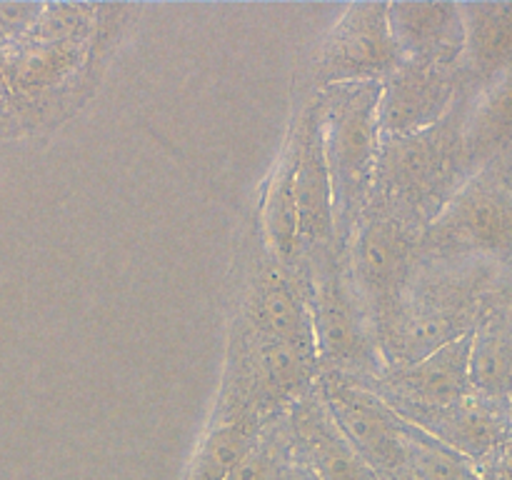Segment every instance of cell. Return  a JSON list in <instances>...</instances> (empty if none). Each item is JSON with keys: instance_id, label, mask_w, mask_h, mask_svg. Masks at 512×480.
Listing matches in <instances>:
<instances>
[{"instance_id": "6da1fadb", "label": "cell", "mask_w": 512, "mask_h": 480, "mask_svg": "<svg viewBox=\"0 0 512 480\" xmlns=\"http://www.w3.org/2000/svg\"><path fill=\"white\" fill-rule=\"evenodd\" d=\"M510 278V263L420 260L398 308L375 330L385 365H405L473 333L485 298Z\"/></svg>"}, {"instance_id": "7a4b0ae2", "label": "cell", "mask_w": 512, "mask_h": 480, "mask_svg": "<svg viewBox=\"0 0 512 480\" xmlns=\"http://www.w3.org/2000/svg\"><path fill=\"white\" fill-rule=\"evenodd\" d=\"M465 103L468 98H460L443 120L418 133L380 138L370 198L420 230L473 175L463 145Z\"/></svg>"}, {"instance_id": "3957f363", "label": "cell", "mask_w": 512, "mask_h": 480, "mask_svg": "<svg viewBox=\"0 0 512 480\" xmlns=\"http://www.w3.org/2000/svg\"><path fill=\"white\" fill-rule=\"evenodd\" d=\"M318 373V360L235 318L213 423L245 420L265 425L280 418L313 388Z\"/></svg>"}, {"instance_id": "277c9868", "label": "cell", "mask_w": 512, "mask_h": 480, "mask_svg": "<svg viewBox=\"0 0 512 480\" xmlns=\"http://www.w3.org/2000/svg\"><path fill=\"white\" fill-rule=\"evenodd\" d=\"M325 168L333 190L335 233L340 250L348 243L373 190L380 150V83L335 85L318 90Z\"/></svg>"}, {"instance_id": "5b68a950", "label": "cell", "mask_w": 512, "mask_h": 480, "mask_svg": "<svg viewBox=\"0 0 512 480\" xmlns=\"http://www.w3.org/2000/svg\"><path fill=\"white\" fill-rule=\"evenodd\" d=\"M510 155L475 170L420 233V260L510 263Z\"/></svg>"}, {"instance_id": "8992f818", "label": "cell", "mask_w": 512, "mask_h": 480, "mask_svg": "<svg viewBox=\"0 0 512 480\" xmlns=\"http://www.w3.org/2000/svg\"><path fill=\"white\" fill-rule=\"evenodd\" d=\"M420 233L423 230L418 225L370 198L345 243V268L373 333L393 315L400 295L418 270Z\"/></svg>"}, {"instance_id": "52a82bcc", "label": "cell", "mask_w": 512, "mask_h": 480, "mask_svg": "<svg viewBox=\"0 0 512 480\" xmlns=\"http://www.w3.org/2000/svg\"><path fill=\"white\" fill-rule=\"evenodd\" d=\"M310 315L320 370L350 378H375L385 368L343 253L310 278Z\"/></svg>"}, {"instance_id": "ba28073f", "label": "cell", "mask_w": 512, "mask_h": 480, "mask_svg": "<svg viewBox=\"0 0 512 480\" xmlns=\"http://www.w3.org/2000/svg\"><path fill=\"white\" fill-rule=\"evenodd\" d=\"M400 63L403 53L390 33L388 3L348 5L315 53V93L335 85L380 83Z\"/></svg>"}, {"instance_id": "9c48e42d", "label": "cell", "mask_w": 512, "mask_h": 480, "mask_svg": "<svg viewBox=\"0 0 512 480\" xmlns=\"http://www.w3.org/2000/svg\"><path fill=\"white\" fill-rule=\"evenodd\" d=\"M338 433L375 470L378 478L408 468L403 450V420L380 395L350 375L320 370L313 383Z\"/></svg>"}, {"instance_id": "30bf717a", "label": "cell", "mask_w": 512, "mask_h": 480, "mask_svg": "<svg viewBox=\"0 0 512 480\" xmlns=\"http://www.w3.org/2000/svg\"><path fill=\"white\" fill-rule=\"evenodd\" d=\"M300 128V158L295 173V213H298V245L300 268L298 275L308 283L330 260L338 258V233H335L333 190H330L328 168H325L323 133H320V103L318 95L298 115Z\"/></svg>"}, {"instance_id": "8fae6325", "label": "cell", "mask_w": 512, "mask_h": 480, "mask_svg": "<svg viewBox=\"0 0 512 480\" xmlns=\"http://www.w3.org/2000/svg\"><path fill=\"white\" fill-rule=\"evenodd\" d=\"M235 318L258 333L283 340L308 358L318 360L308 283L298 273L285 268L278 258H273L265 245L258 263L253 265L240 313Z\"/></svg>"}, {"instance_id": "7c38bea8", "label": "cell", "mask_w": 512, "mask_h": 480, "mask_svg": "<svg viewBox=\"0 0 512 480\" xmlns=\"http://www.w3.org/2000/svg\"><path fill=\"white\" fill-rule=\"evenodd\" d=\"M465 93L463 68L403 60L380 80L378 123L383 135H408L430 128L453 110Z\"/></svg>"}, {"instance_id": "4fadbf2b", "label": "cell", "mask_w": 512, "mask_h": 480, "mask_svg": "<svg viewBox=\"0 0 512 480\" xmlns=\"http://www.w3.org/2000/svg\"><path fill=\"white\" fill-rule=\"evenodd\" d=\"M470 335L405 365H385L375 378H355L390 405L393 413L410 408H448L470 398Z\"/></svg>"}, {"instance_id": "5bb4252c", "label": "cell", "mask_w": 512, "mask_h": 480, "mask_svg": "<svg viewBox=\"0 0 512 480\" xmlns=\"http://www.w3.org/2000/svg\"><path fill=\"white\" fill-rule=\"evenodd\" d=\"M290 453L313 480H380L375 470L338 433L315 388L285 413Z\"/></svg>"}, {"instance_id": "9a60e30c", "label": "cell", "mask_w": 512, "mask_h": 480, "mask_svg": "<svg viewBox=\"0 0 512 480\" xmlns=\"http://www.w3.org/2000/svg\"><path fill=\"white\" fill-rule=\"evenodd\" d=\"M395 415L463 455L473 468L510 443V405L493 403L478 395H470L448 408H410Z\"/></svg>"}, {"instance_id": "2e32d148", "label": "cell", "mask_w": 512, "mask_h": 480, "mask_svg": "<svg viewBox=\"0 0 512 480\" xmlns=\"http://www.w3.org/2000/svg\"><path fill=\"white\" fill-rule=\"evenodd\" d=\"M388 23L403 60L463 68L460 3H388Z\"/></svg>"}, {"instance_id": "e0dca14e", "label": "cell", "mask_w": 512, "mask_h": 480, "mask_svg": "<svg viewBox=\"0 0 512 480\" xmlns=\"http://www.w3.org/2000/svg\"><path fill=\"white\" fill-rule=\"evenodd\" d=\"M512 325L510 278L485 298L478 323L470 333L468 373L473 395L493 403L510 405L512 378Z\"/></svg>"}, {"instance_id": "ac0fdd59", "label": "cell", "mask_w": 512, "mask_h": 480, "mask_svg": "<svg viewBox=\"0 0 512 480\" xmlns=\"http://www.w3.org/2000/svg\"><path fill=\"white\" fill-rule=\"evenodd\" d=\"M465 28L463 80L473 98L510 75L512 3H460Z\"/></svg>"}, {"instance_id": "d6986e66", "label": "cell", "mask_w": 512, "mask_h": 480, "mask_svg": "<svg viewBox=\"0 0 512 480\" xmlns=\"http://www.w3.org/2000/svg\"><path fill=\"white\" fill-rule=\"evenodd\" d=\"M300 158V128L298 120L290 128L285 148L270 173L260 203V228H263V245L273 258H278L285 268L298 273L300 245H298V213H295V173Z\"/></svg>"}, {"instance_id": "ffe728a7", "label": "cell", "mask_w": 512, "mask_h": 480, "mask_svg": "<svg viewBox=\"0 0 512 480\" xmlns=\"http://www.w3.org/2000/svg\"><path fill=\"white\" fill-rule=\"evenodd\" d=\"M510 75L488 85L465 103L463 145L470 173L510 155Z\"/></svg>"}, {"instance_id": "44dd1931", "label": "cell", "mask_w": 512, "mask_h": 480, "mask_svg": "<svg viewBox=\"0 0 512 480\" xmlns=\"http://www.w3.org/2000/svg\"><path fill=\"white\" fill-rule=\"evenodd\" d=\"M308 470L290 453L285 415L268 420L255 435L248 453L235 463L225 480H305Z\"/></svg>"}, {"instance_id": "7402d4cb", "label": "cell", "mask_w": 512, "mask_h": 480, "mask_svg": "<svg viewBox=\"0 0 512 480\" xmlns=\"http://www.w3.org/2000/svg\"><path fill=\"white\" fill-rule=\"evenodd\" d=\"M263 425L245 423V420H225L213 423L210 420L208 433L200 440L188 473L183 480H225L240 458L248 453L255 435Z\"/></svg>"}, {"instance_id": "603a6c76", "label": "cell", "mask_w": 512, "mask_h": 480, "mask_svg": "<svg viewBox=\"0 0 512 480\" xmlns=\"http://www.w3.org/2000/svg\"><path fill=\"white\" fill-rule=\"evenodd\" d=\"M403 450L408 470L418 480H480L470 460L405 420Z\"/></svg>"}, {"instance_id": "cb8c5ba5", "label": "cell", "mask_w": 512, "mask_h": 480, "mask_svg": "<svg viewBox=\"0 0 512 480\" xmlns=\"http://www.w3.org/2000/svg\"><path fill=\"white\" fill-rule=\"evenodd\" d=\"M380 480H418V478H415V475L410 473L408 468H403V470H398V473H393V475H385V478H380Z\"/></svg>"}, {"instance_id": "d4e9b609", "label": "cell", "mask_w": 512, "mask_h": 480, "mask_svg": "<svg viewBox=\"0 0 512 480\" xmlns=\"http://www.w3.org/2000/svg\"><path fill=\"white\" fill-rule=\"evenodd\" d=\"M305 480H313V475H310V473H308V478H305Z\"/></svg>"}]
</instances>
